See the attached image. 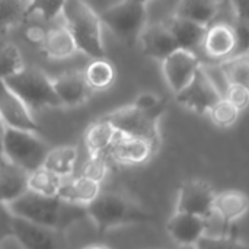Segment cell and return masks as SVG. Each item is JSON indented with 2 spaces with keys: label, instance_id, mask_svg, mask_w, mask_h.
Here are the masks:
<instances>
[{
  "label": "cell",
  "instance_id": "cell-1",
  "mask_svg": "<svg viewBox=\"0 0 249 249\" xmlns=\"http://www.w3.org/2000/svg\"><path fill=\"white\" fill-rule=\"evenodd\" d=\"M7 207L13 217L31 222L51 232H63L83 217H88L86 207L66 203L58 197H42L31 191Z\"/></svg>",
  "mask_w": 249,
  "mask_h": 249
},
{
  "label": "cell",
  "instance_id": "cell-2",
  "mask_svg": "<svg viewBox=\"0 0 249 249\" xmlns=\"http://www.w3.org/2000/svg\"><path fill=\"white\" fill-rule=\"evenodd\" d=\"M61 18L74 39L77 51L92 60L107 58L99 15L88 3L79 0L64 1Z\"/></svg>",
  "mask_w": 249,
  "mask_h": 249
},
{
  "label": "cell",
  "instance_id": "cell-3",
  "mask_svg": "<svg viewBox=\"0 0 249 249\" xmlns=\"http://www.w3.org/2000/svg\"><path fill=\"white\" fill-rule=\"evenodd\" d=\"M86 213L99 233H107L120 226L152 220V216L144 209L114 193H101L86 207Z\"/></svg>",
  "mask_w": 249,
  "mask_h": 249
},
{
  "label": "cell",
  "instance_id": "cell-4",
  "mask_svg": "<svg viewBox=\"0 0 249 249\" xmlns=\"http://www.w3.org/2000/svg\"><path fill=\"white\" fill-rule=\"evenodd\" d=\"M3 82L18 95L31 112L60 107L53 80L38 67L25 66L19 73Z\"/></svg>",
  "mask_w": 249,
  "mask_h": 249
},
{
  "label": "cell",
  "instance_id": "cell-5",
  "mask_svg": "<svg viewBox=\"0 0 249 249\" xmlns=\"http://www.w3.org/2000/svg\"><path fill=\"white\" fill-rule=\"evenodd\" d=\"M50 147L36 133L3 127V159L32 174L44 166Z\"/></svg>",
  "mask_w": 249,
  "mask_h": 249
},
{
  "label": "cell",
  "instance_id": "cell-6",
  "mask_svg": "<svg viewBox=\"0 0 249 249\" xmlns=\"http://www.w3.org/2000/svg\"><path fill=\"white\" fill-rule=\"evenodd\" d=\"M166 111V102L159 108L144 112L136 109L133 105H127L117 111H112L102 118L107 120L118 134L134 137L150 143L155 149L159 146V120Z\"/></svg>",
  "mask_w": 249,
  "mask_h": 249
},
{
  "label": "cell",
  "instance_id": "cell-7",
  "mask_svg": "<svg viewBox=\"0 0 249 249\" xmlns=\"http://www.w3.org/2000/svg\"><path fill=\"white\" fill-rule=\"evenodd\" d=\"M101 23L107 26L118 39L127 45L139 41L147 22V3L144 1H120L99 13Z\"/></svg>",
  "mask_w": 249,
  "mask_h": 249
},
{
  "label": "cell",
  "instance_id": "cell-8",
  "mask_svg": "<svg viewBox=\"0 0 249 249\" xmlns=\"http://www.w3.org/2000/svg\"><path fill=\"white\" fill-rule=\"evenodd\" d=\"M214 198L216 193L209 182L203 179H190L179 188L177 212L204 219L213 212Z\"/></svg>",
  "mask_w": 249,
  "mask_h": 249
},
{
  "label": "cell",
  "instance_id": "cell-9",
  "mask_svg": "<svg viewBox=\"0 0 249 249\" xmlns=\"http://www.w3.org/2000/svg\"><path fill=\"white\" fill-rule=\"evenodd\" d=\"M0 124L6 128L36 134L41 131L39 124L32 117V112L3 80H0Z\"/></svg>",
  "mask_w": 249,
  "mask_h": 249
},
{
  "label": "cell",
  "instance_id": "cell-10",
  "mask_svg": "<svg viewBox=\"0 0 249 249\" xmlns=\"http://www.w3.org/2000/svg\"><path fill=\"white\" fill-rule=\"evenodd\" d=\"M201 60L197 54L185 50H177L162 61V70L168 86L177 95L184 90L194 79L201 67Z\"/></svg>",
  "mask_w": 249,
  "mask_h": 249
},
{
  "label": "cell",
  "instance_id": "cell-11",
  "mask_svg": "<svg viewBox=\"0 0 249 249\" xmlns=\"http://www.w3.org/2000/svg\"><path fill=\"white\" fill-rule=\"evenodd\" d=\"M222 98L223 96L203 73L201 67L194 79L190 82V85L184 90L177 93V102L194 111L196 114H207Z\"/></svg>",
  "mask_w": 249,
  "mask_h": 249
},
{
  "label": "cell",
  "instance_id": "cell-12",
  "mask_svg": "<svg viewBox=\"0 0 249 249\" xmlns=\"http://www.w3.org/2000/svg\"><path fill=\"white\" fill-rule=\"evenodd\" d=\"M139 42L144 55L159 61L166 60L172 53L179 50L166 23L146 25L139 38Z\"/></svg>",
  "mask_w": 249,
  "mask_h": 249
},
{
  "label": "cell",
  "instance_id": "cell-13",
  "mask_svg": "<svg viewBox=\"0 0 249 249\" xmlns=\"http://www.w3.org/2000/svg\"><path fill=\"white\" fill-rule=\"evenodd\" d=\"M60 107H77L85 104L93 90L89 88L83 70L64 73L53 80Z\"/></svg>",
  "mask_w": 249,
  "mask_h": 249
},
{
  "label": "cell",
  "instance_id": "cell-14",
  "mask_svg": "<svg viewBox=\"0 0 249 249\" xmlns=\"http://www.w3.org/2000/svg\"><path fill=\"white\" fill-rule=\"evenodd\" d=\"M155 150L156 149L144 140L118 134L107 158L120 165H140L147 162Z\"/></svg>",
  "mask_w": 249,
  "mask_h": 249
},
{
  "label": "cell",
  "instance_id": "cell-15",
  "mask_svg": "<svg viewBox=\"0 0 249 249\" xmlns=\"http://www.w3.org/2000/svg\"><path fill=\"white\" fill-rule=\"evenodd\" d=\"M166 231L178 247H196L204 236V220L193 214L177 212L168 220Z\"/></svg>",
  "mask_w": 249,
  "mask_h": 249
},
{
  "label": "cell",
  "instance_id": "cell-16",
  "mask_svg": "<svg viewBox=\"0 0 249 249\" xmlns=\"http://www.w3.org/2000/svg\"><path fill=\"white\" fill-rule=\"evenodd\" d=\"M28 178L29 174L7 162L6 159H0V204L10 206L20 197H23L28 191Z\"/></svg>",
  "mask_w": 249,
  "mask_h": 249
},
{
  "label": "cell",
  "instance_id": "cell-17",
  "mask_svg": "<svg viewBox=\"0 0 249 249\" xmlns=\"http://www.w3.org/2000/svg\"><path fill=\"white\" fill-rule=\"evenodd\" d=\"M54 232L31 222L13 217L12 238L23 249H55Z\"/></svg>",
  "mask_w": 249,
  "mask_h": 249
},
{
  "label": "cell",
  "instance_id": "cell-18",
  "mask_svg": "<svg viewBox=\"0 0 249 249\" xmlns=\"http://www.w3.org/2000/svg\"><path fill=\"white\" fill-rule=\"evenodd\" d=\"M206 54L214 60L226 61L235 50V34L229 23H214L207 28V35L203 45Z\"/></svg>",
  "mask_w": 249,
  "mask_h": 249
},
{
  "label": "cell",
  "instance_id": "cell-19",
  "mask_svg": "<svg viewBox=\"0 0 249 249\" xmlns=\"http://www.w3.org/2000/svg\"><path fill=\"white\" fill-rule=\"evenodd\" d=\"M101 194V184L86 179L80 175L63 179L58 198L80 207H88Z\"/></svg>",
  "mask_w": 249,
  "mask_h": 249
},
{
  "label": "cell",
  "instance_id": "cell-20",
  "mask_svg": "<svg viewBox=\"0 0 249 249\" xmlns=\"http://www.w3.org/2000/svg\"><path fill=\"white\" fill-rule=\"evenodd\" d=\"M171 34L175 38V42L179 50L191 51L196 54V48H201L204 45V39L207 35V28L197 25L194 22L172 18L169 23H166Z\"/></svg>",
  "mask_w": 249,
  "mask_h": 249
},
{
  "label": "cell",
  "instance_id": "cell-21",
  "mask_svg": "<svg viewBox=\"0 0 249 249\" xmlns=\"http://www.w3.org/2000/svg\"><path fill=\"white\" fill-rule=\"evenodd\" d=\"M118 133L102 117L93 121L85 133V146L90 156H107Z\"/></svg>",
  "mask_w": 249,
  "mask_h": 249
},
{
  "label": "cell",
  "instance_id": "cell-22",
  "mask_svg": "<svg viewBox=\"0 0 249 249\" xmlns=\"http://www.w3.org/2000/svg\"><path fill=\"white\" fill-rule=\"evenodd\" d=\"M41 50L47 57L53 60L67 58L77 51L74 39L64 23L54 25L47 29V35L44 42L41 44Z\"/></svg>",
  "mask_w": 249,
  "mask_h": 249
},
{
  "label": "cell",
  "instance_id": "cell-23",
  "mask_svg": "<svg viewBox=\"0 0 249 249\" xmlns=\"http://www.w3.org/2000/svg\"><path fill=\"white\" fill-rule=\"evenodd\" d=\"M220 3L210 1V0H185L181 1L175 9V18L185 19L194 22L197 25L209 28L213 25L217 13H219Z\"/></svg>",
  "mask_w": 249,
  "mask_h": 249
},
{
  "label": "cell",
  "instance_id": "cell-24",
  "mask_svg": "<svg viewBox=\"0 0 249 249\" xmlns=\"http://www.w3.org/2000/svg\"><path fill=\"white\" fill-rule=\"evenodd\" d=\"M213 210L228 222L235 223L241 217H244L249 210V197L245 193L238 190L216 193Z\"/></svg>",
  "mask_w": 249,
  "mask_h": 249
},
{
  "label": "cell",
  "instance_id": "cell-25",
  "mask_svg": "<svg viewBox=\"0 0 249 249\" xmlns=\"http://www.w3.org/2000/svg\"><path fill=\"white\" fill-rule=\"evenodd\" d=\"M77 158H79V153L74 146L54 147V149H50L42 168L60 177L61 179H67L73 177Z\"/></svg>",
  "mask_w": 249,
  "mask_h": 249
},
{
  "label": "cell",
  "instance_id": "cell-26",
  "mask_svg": "<svg viewBox=\"0 0 249 249\" xmlns=\"http://www.w3.org/2000/svg\"><path fill=\"white\" fill-rule=\"evenodd\" d=\"M85 79L89 85V88L95 90H104L109 88L117 76L114 64L108 58H98L92 60L88 67L83 70Z\"/></svg>",
  "mask_w": 249,
  "mask_h": 249
},
{
  "label": "cell",
  "instance_id": "cell-27",
  "mask_svg": "<svg viewBox=\"0 0 249 249\" xmlns=\"http://www.w3.org/2000/svg\"><path fill=\"white\" fill-rule=\"evenodd\" d=\"M61 184H63V179L54 175L53 172L47 171L45 168H41L29 174V178H28L29 191L42 197H58Z\"/></svg>",
  "mask_w": 249,
  "mask_h": 249
},
{
  "label": "cell",
  "instance_id": "cell-28",
  "mask_svg": "<svg viewBox=\"0 0 249 249\" xmlns=\"http://www.w3.org/2000/svg\"><path fill=\"white\" fill-rule=\"evenodd\" d=\"M25 67L22 54L16 44L0 41V80H6Z\"/></svg>",
  "mask_w": 249,
  "mask_h": 249
},
{
  "label": "cell",
  "instance_id": "cell-29",
  "mask_svg": "<svg viewBox=\"0 0 249 249\" xmlns=\"http://www.w3.org/2000/svg\"><path fill=\"white\" fill-rule=\"evenodd\" d=\"M28 1L0 0V34L25 20Z\"/></svg>",
  "mask_w": 249,
  "mask_h": 249
},
{
  "label": "cell",
  "instance_id": "cell-30",
  "mask_svg": "<svg viewBox=\"0 0 249 249\" xmlns=\"http://www.w3.org/2000/svg\"><path fill=\"white\" fill-rule=\"evenodd\" d=\"M231 85L242 86L249 90V55L231 58L220 63Z\"/></svg>",
  "mask_w": 249,
  "mask_h": 249
},
{
  "label": "cell",
  "instance_id": "cell-31",
  "mask_svg": "<svg viewBox=\"0 0 249 249\" xmlns=\"http://www.w3.org/2000/svg\"><path fill=\"white\" fill-rule=\"evenodd\" d=\"M203 220H204V236L206 238H214V239L232 238V239H236L235 223L228 222L214 210L209 216H206Z\"/></svg>",
  "mask_w": 249,
  "mask_h": 249
},
{
  "label": "cell",
  "instance_id": "cell-32",
  "mask_svg": "<svg viewBox=\"0 0 249 249\" xmlns=\"http://www.w3.org/2000/svg\"><path fill=\"white\" fill-rule=\"evenodd\" d=\"M64 1H47V0H36L28 1L25 10V20L31 16H39L45 22H54L58 16H61Z\"/></svg>",
  "mask_w": 249,
  "mask_h": 249
},
{
  "label": "cell",
  "instance_id": "cell-33",
  "mask_svg": "<svg viewBox=\"0 0 249 249\" xmlns=\"http://www.w3.org/2000/svg\"><path fill=\"white\" fill-rule=\"evenodd\" d=\"M239 111L231 104L228 102L225 98H222L209 112V118L212 120L213 124H216L217 127H222V128H228V127H232L238 118H239Z\"/></svg>",
  "mask_w": 249,
  "mask_h": 249
},
{
  "label": "cell",
  "instance_id": "cell-34",
  "mask_svg": "<svg viewBox=\"0 0 249 249\" xmlns=\"http://www.w3.org/2000/svg\"><path fill=\"white\" fill-rule=\"evenodd\" d=\"M108 158L107 156H90L89 160L83 165L80 177L90 179L96 184H101L107 177L108 171Z\"/></svg>",
  "mask_w": 249,
  "mask_h": 249
},
{
  "label": "cell",
  "instance_id": "cell-35",
  "mask_svg": "<svg viewBox=\"0 0 249 249\" xmlns=\"http://www.w3.org/2000/svg\"><path fill=\"white\" fill-rule=\"evenodd\" d=\"M232 28L235 34V50L231 58H239V57L249 55V23L235 19V22L232 23Z\"/></svg>",
  "mask_w": 249,
  "mask_h": 249
},
{
  "label": "cell",
  "instance_id": "cell-36",
  "mask_svg": "<svg viewBox=\"0 0 249 249\" xmlns=\"http://www.w3.org/2000/svg\"><path fill=\"white\" fill-rule=\"evenodd\" d=\"M201 70L207 76V79L212 82V85L217 89V92L225 96L228 88L231 86L226 73L220 63H201Z\"/></svg>",
  "mask_w": 249,
  "mask_h": 249
},
{
  "label": "cell",
  "instance_id": "cell-37",
  "mask_svg": "<svg viewBox=\"0 0 249 249\" xmlns=\"http://www.w3.org/2000/svg\"><path fill=\"white\" fill-rule=\"evenodd\" d=\"M223 98L228 102H231L239 112H242L249 107V90L242 86L231 85Z\"/></svg>",
  "mask_w": 249,
  "mask_h": 249
},
{
  "label": "cell",
  "instance_id": "cell-38",
  "mask_svg": "<svg viewBox=\"0 0 249 249\" xmlns=\"http://www.w3.org/2000/svg\"><path fill=\"white\" fill-rule=\"evenodd\" d=\"M196 249H247L238 239L225 238V239H214V238H206L203 236Z\"/></svg>",
  "mask_w": 249,
  "mask_h": 249
},
{
  "label": "cell",
  "instance_id": "cell-39",
  "mask_svg": "<svg viewBox=\"0 0 249 249\" xmlns=\"http://www.w3.org/2000/svg\"><path fill=\"white\" fill-rule=\"evenodd\" d=\"M166 101L165 99H160L158 95L152 93V92H143L140 93L134 102L131 104L136 109H140V111H144V112H149V111H153L156 108H159L160 105H163Z\"/></svg>",
  "mask_w": 249,
  "mask_h": 249
},
{
  "label": "cell",
  "instance_id": "cell-40",
  "mask_svg": "<svg viewBox=\"0 0 249 249\" xmlns=\"http://www.w3.org/2000/svg\"><path fill=\"white\" fill-rule=\"evenodd\" d=\"M12 222L13 216L7 206L0 204V242L12 238Z\"/></svg>",
  "mask_w": 249,
  "mask_h": 249
},
{
  "label": "cell",
  "instance_id": "cell-41",
  "mask_svg": "<svg viewBox=\"0 0 249 249\" xmlns=\"http://www.w3.org/2000/svg\"><path fill=\"white\" fill-rule=\"evenodd\" d=\"M45 35H47V29L42 28V26H36V25H32L26 29L25 32V36L26 39L31 42V44H36L41 47V44L44 42L45 39Z\"/></svg>",
  "mask_w": 249,
  "mask_h": 249
},
{
  "label": "cell",
  "instance_id": "cell-42",
  "mask_svg": "<svg viewBox=\"0 0 249 249\" xmlns=\"http://www.w3.org/2000/svg\"><path fill=\"white\" fill-rule=\"evenodd\" d=\"M231 4H232L235 19L249 23V1H233Z\"/></svg>",
  "mask_w": 249,
  "mask_h": 249
},
{
  "label": "cell",
  "instance_id": "cell-43",
  "mask_svg": "<svg viewBox=\"0 0 249 249\" xmlns=\"http://www.w3.org/2000/svg\"><path fill=\"white\" fill-rule=\"evenodd\" d=\"M3 158V125L0 124V159Z\"/></svg>",
  "mask_w": 249,
  "mask_h": 249
},
{
  "label": "cell",
  "instance_id": "cell-44",
  "mask_svg": "<svg viewBox=\"0 0 249 249\" xmlns=\"http://www.w3.org/2000/svg\"><path fill=\"white\" fill-rule=\"evenodd\" d=\"M83 249H109L108 247H105V245H89V247H86V248Z\"/></svg>",
  "mask_w": 249,
  "mask_h": 249
},
{
  "label": "cell",
  "instance_id": "cell-45",
  "mask_svg": "<svg viewBox=\"0 0 249 249\" xmlns=\"http://www.w3.org/2000/svg\"><path fill=\"white\" fill-rule=\"evenodd\" d=\"M177 249H196V247H178Z\"/></svg>",
  "mask_w": 249,
  "mask_h": 249
}]
</instances>
